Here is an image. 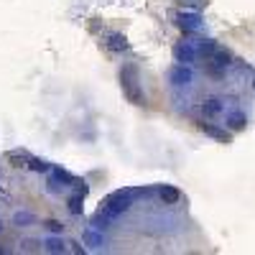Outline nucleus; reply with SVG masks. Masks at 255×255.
Instances as JSON below:
<instances>
[{"label":"nucleus","instance_id":"obj_12","mask_svg":"<svg viewBox=\"0 0 255 255\" xmlns=\"http://www.w3.org/2000/svg\"><path fill=\"white\" fill-rule=\"evenodd\" d=\"M105 44H108L110 51H128V49H130V44H128V38L123 33H110Z\"/></svg>","mask_w":255,"mask_h":255},{"label":"nucleus","instance_id":"obj_21","mask_svg":"<svg viewBox=\"0 0 255 255\" xmlns=\"http://www.w3.org/2000/svg\"><path fill=\"white\" fill-rule=\"evenodd\" d=\"M41 245H44L41 240H23V243H20V250H23V253H38Z\"/></svg>","mask_w":255,"mask_h":255},{"label":"nucleus","instance_id":"obj_26","mask_svg":"<svg viewBox=\"0 0 255 255\" xmlns=\"http://www.w3.org/2000/svg\"><path fill=\"white\" fill-rule=\"evenodd\" d=\"M253 90H255V79H253Z\"/></svg>","mask_w":255,"mask_h":255},{"label":"nucleus","instance_id":"obj_23","mask_svg":"<svg viewBox=\"0 0 255 255\" xmlns=\"http://www.w3.org/2000/svg\"><path fill=\"white\" fill-rule=\"evenodd\" d=\"M69 245H72V253H84L82 245H77V243H69Z\"/></svg>","mask_w":255,"mask_h":255},{"label":"nucleus","instance_id":"obj_9","mask_svg":"<svg viewBox=\"0 0 255 255\" xmlns=\"http://www.w3.org/2000/svg\"><path fill=\"white\" fill-rule=\"evenodd\" d=\"M33 156L28 153V151H23V148H13V151H8L5 153V161L10 163V166H15V168H20V166H28V161H31Z\"/></svg>","mask_w":255,"mask_h":255},{"label":"nucleus","instance_id":"obj_17","mask_svg":"<svg viewBox=\"0 0 255 255\" xmlns=\"http://www.w3.org/2000/svg\"><path fill=\"white\" fill-rule=\"evenodd\" d=\"M13 222H15L18 227H28V225L36 222V217L31 215V212H15V215H13Z\"/></svg>","mask_w":255,"mask_h":255},{"label":"nucleus","instance_id":"obj_22","mask_svg":"<svg viewBox=\"0 0 255 255\" xmlns=\"http://www.w3.org/2000/svg\"><path fill=\"white\" fill-rule=\"evenodd\" d=\"M44 227H46L49 232H54V235H59V232L64 230V225H61L59 220H46V222H44Z\"/></svg>","mask_w":255,"mask_h":255},{"label":"nucleus","instance_id":"obj_15","mask_svg":"<svg viewBox=\"0 0 255 255\" xmlns=\"http://www.w3.org/2000/svg\"><path fill=\"white\" fill-rule=\"evenodd\" d=\"M44 250L51 253V255H59V253H67V243H64L61 238H49L44 243Z\"/></svg>","mask_w":255,"mask_h":255},{"label":"nucleus","instance_id":"obj_20","mask_svg":"<svg viewBox=\"0 0 255 255\" xmlns=\"http://www.w3.org/2000/svg\"><path fill=\"white\" fill-rule=\"evenodd\" d=\"M176 3L181 8H189V10H202V8H207L209 0H176Z\"/></svg>","mask_w":255,"mask_h":255},{"label":"nucleus","instance_id":"obj_6","mask_svg":"<svg viewBox=\"0 0 255 255\" xmlns=\"http://www.w3.org/2000/svg\"><path fill=\"white\" fill-rule=\"evenodd\" d=\"M174 59H176L179 64H191V61L197 59L194 44H191V41H181V44H176V46H174Z\"/></svg>","mask_w":255,"mask_h":255},{"label":"nucleus","instance_id":"obj_4","mask_svg":"<svg viewBox=\"0 0 255 255\" xmlns=\"http://www.w3.org/2000/svg\"><path fill=\"white\" fill-rule=\"evenodd\" d=\"M191 79H194V72L189 69V64H174V67L168 69V82H171L174 87H189Z\"/></svg>","mask_w":255,"mask_h":255},{"label":"nucleus","instance_id":"obj_5","mask_svg":"<svg viewBox=\"0 0 255 255\" xmlns=\"http://www.w3.org/2000/svg\"><path fill=\"white\" fill-rule=\"evenodd\" d=\"M120 217V212L118 209H113L110 204H100V209L95 212V217H92V222L97 225V227H110V225H115V220Z\"/></svg>","mask_w":255,"mask_h":255},{"label":"nucleus","instance_id":"obj_2","mask_svg":"<svg viewBox=\"0 0 255 255\" xmlns=\"http://www.w3.org/2000/svg\"><path fill=\"white\" fill-rule=\"evenodd\" d=\"M174 23H176L184 33H194V31L202 28V15H199L197 10L184 8V10H179V13L174 15Z\"/></svg>","mask_w":255,"mask_h":255},{"label":"nucleus","instance_id":"obj_18","mask_svg":"<svg viewBox=\"0 0 255 255\" xmlns=\"http://www.w3.org/2000/svg\"><path fill=\"white\" fill-rule=\"evenodd\" d=\"M51 176H54L59 184H64V186H72V181H74V176H72L69 171H64V168H51Z\"/></svg>","mask_w":255,"mask_h":255},{"label":"nucleus","instance_id":"obj_19","mask_svg":"<svg viewBox=\"0 0 255 255\" xmlns=\"http://www.w3.org/2000/svg\"><path fill=\"white\" fill-rule=\"evenodd\" d=\"M28 168H31V171L44 174V171H51V163L44 161V158H31V161H28Z\"/></svg>","mask_w":255,"mask_h":255},{"label":"nucleus","instance_id":"obj_8","mask_svg":"<svg viewBox=\"0 0 255 255\" xmlns=\"http://www.w3.org/2000/svg\"><path fill=\"white\" fill-rule=\"evenodd\" d=\"M222 110H225V102L220 97H209V100L202 102V115L204 118H217V115H222Z\"/></svg>","mask_w":255,"mask_h":255},{"label":"nucleus","instance_id":"obj_7","mask_svg":"<svg viewBox=\"0 0 255 255\" xmlns=\"http://www.w3.org/2000/svg\"><path fill=\"white\" fill-rule=\"evenodd\" d=\"M199 130L209 138H215L220 143H232V133H227L225 128H217V125H212V123H199Z\"/></svg>","mask_w":255,"mask_h":255},{"label":"nucleus","instance_id":"obj_10","mask_svg":"<svg viewBox=\"0 0 255 255\" xmlns=\"http://www.w3.org/2000/svg\"><path fill=\"white\" fill-rule=\"evenodd\" d=\"M158 197H161L163 204H176L181 199V191L171 184H163V186H158Z\"/></svg>","mask_w":255,"mask_h":255},{"label":"nucleus","instance_id":"obj_3","mask_svg":"<svg viewBox=\"0 0 255 255\" xmlns=\"http://www.w3.org/2000/svg\"><path fill=\"white\" fill-rule=\"evenodd\" d=\"M209 61V74H215V77H222L225 74V69L232 64V51L230 49H215L212 51V56L207 59Z\"/></svg>","mask_w":255,"mask_h":255},{"label":"nucleus","instance_id":"obj_13","mask_svg":"<svg viewBox=\"0 0 255 255\" xmlns=\"http://www.w3.org/2000/svg\"><path fill=\"white\" fill-rule=\"evenodd\" d=\"M194 49H197V56H204V59H209V56H212V51L217 49V44H215L212 38H199Z\"/></svg>","mask_w":255,"mask_h":255},{"label":"nucleus","instance_id":"obj_11","mask_svg":"<svg viewBox=\"0 0 255 255\" xmlns=\"http://www.w3.org/2000/svg\"><path fill=\"white\" fill-rule=\"evenodd\" d=\"M245 125H248V115L243 113V110H232L230 115H227V128L230 130H245Z\"/></svg>","mask_w":255,"mask_h":255},{"label":"nucleus","instance_id":"obj_1","mask_svg":"<svg viewBox=\"0 0 255 255\" xmlns=\"http://www.w3.org/2000/svg\"><path fill=\"white\" fill-rule=\"evenodd\" d=\"M120 84H123V92H125L128 102L145 105V95H143L140 84H138V69L133 67V64H125V67L120 69Z\"/></svg>","mask_w":255,"mask_h":255},{"label":"nucleus","instance_id":"obj_25","mask_svg":"<svg viewBox=\"0 0 255 255\" xmlns=\"http://www.w3.org/2000/svg\"><path fill=\"white\" fill-rule=\"evenodd\" d=\"M3 253H5V250H3V248H0V255H3Z\"/></svg>","mask_w":255,"mask_h":255},{"label":"nucleus","instance_id":"obj_24","mask_svg":"<svg viewBox=\"0 0 255 255\" xmlns=\"http://www.w3.org/2000/svg\"><path fill=\"white\" fill-rule=\"evenodd\" d=\"M0 232H3V222H0Z\"/></svg>","mask_w":255,"mask_h":255},{"label":"nucleus","instance_id":"obj_14","mask_svg":"<svg viewBox=\"0 0 255 255\" xmlns=\"http://www.w3.org/2000/svg\"><path fill=\"white\" fill-rule=\"evenodd\" d=\"M84 245H90L92 250H100V248L105 245V238H102V232L87 230V232H84Z\"/></svg>","mask_w":255,"mask_h":255},{"label":"nucleus","instance_id":"obj_16","mask_svg":"<svg viewBox=\"0 0 255 255\" xmlns=\"http://www.w3.org/2000/svg\"><path fill=\"white\" fill-rule=\"evenodd\" d=\"M84 197L82 194H72L69 199H67V209L72 212V215H82V212H84Z\"/></svg>","mask_w":255,"mask_h":255}]
</instances>
